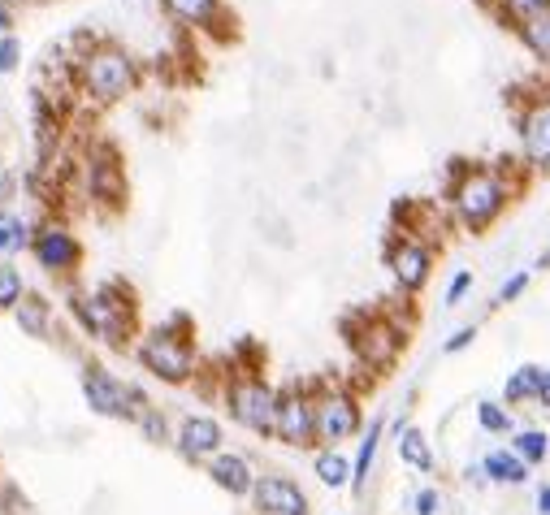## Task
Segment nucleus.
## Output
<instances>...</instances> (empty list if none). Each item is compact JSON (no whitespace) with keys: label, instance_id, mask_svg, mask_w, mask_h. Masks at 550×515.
I'll return each mask as SVG.
<instances>
[{"label":"nucleus","instance_id":"f257e3e1","mask_svg":"<svg viewBox=\"0 0 550 515\" xmlns=\"http://www.w3.org/2000/svg\"><path fill=\"white\" fill-rule=\"evenodd\" d=\"M451 204H455V213H460V221L468 230H486L507 204V182H503L499 169L473 165V169H464L460 174V182H455Z\"/></svg>","mask_w":550,"mask_h":515},{"label":"nucleus","instance_id":"f03ea898","mask_svg":"<svg viewBox=\"0 0 550 515\" xmlns=\"http://www.w3.org/2000/svg\"><path fill=\"white\" fill-rule=\"evenodd\" d=\"M520 148L533 169H550V91L529 100V109L520 113Z\"/></svg>","mask_w":550,"mask_h":515},{"label":"nucleus","instance_id":"7ed1b4c3","mask_svg":"<svg viewBox=\"0 0 550 515\" xmlns=\"http://www.w3.org/2000/svg\"><path fill=\"white\" fill-rule=\"evenodd\" d=\"M230 407H234V416H239L247 429H256V433L278 429V399H273L260 381H243V386H234L230 390Z\"/></svg>","mask_w":550,"mask_h":515},{"label":"nucleus","instance_id":"20e7f679","mask_svg":"<svg viewBox=\"0 0 550 515\" xmlns=\"http://www.w3.org/2000/svg\"><path fill=\"white\" fill-rule=\"evenodd\" d=\"M87 87H91V96H100V100L122 96V91L130 87V61L113 48L96 52V57L87 61Z\"/></svg>","mask_w":550,"mask_h":515},{"label":"nucleus","instance_id":"39448f33","mask_svg":"<svg viewBox=\"0 0 550 515\" xmlns=\"http://www.w3.org/2000/svg\"><path fill=\"white\" fill-rule=\"evenodd\" d=\"M143 364H148L152 373H161L165 381H182L191 373V351L182 347V342H174V338L156 334V338L143 342Z\"/></svg>","mask_w":550,"mask_h":515},{"label":"nucleus","instance_id":"423d86ee","mask_svg":"<svg viewBox=\"0 0 550 515\" xmlns=\"http://www.w3.org/2000/svg\"><path fill=\"white\" fill-rule=\"evenodd\" d=\"M256 503L269 515H308V498L299 494V485H291L286 477H265L256 485Z\"/></svg>","mask_w":550,"mask_h":515},{"label":"nucleus","instance_id":"0eeeda50","mask_svg":"<svg viewBox=\"0 0 550 515\" xmlns=\"http://www.w3.org/2000/svg\"><path fill=\"white\" fill-rule=\"evenodd\" d=\"M273 433L291 446H308L312 433H317V412H312L304 399H282L278 403V429Z\"/></svg>","mask_w":550,"mask_h":515},{"label":"nucleus","instance_id":"6e6552de","mask_svg":"<svg viewBox=\"0 0 550 515\" xmlns=\"http://www.w3.org/2000/svg\"><path fill=\"white\" fill-rule=\"evenodd\" d=\"M356 425H360V412L351 399H343V394H334V399H325L317 407V433L325 442L347 438V433H356Z\"/></svg>","mask_w":550,"mask_h":515},{"label":"nucleus","instance_id":"1a4fd4ad","mask_svg":"<svg viewBox=\"0 0 550 515\" xmlns=\"http://www.w3.org/2000/svg\"><path fill=\"white\" fill-rule=\"evenodd\" d=\"M87 403L96 407V412H104V416H126L130 412V390L122 386V381H113L109 373H91L87 377Z\"/></svg>","mask_w":550,"mask_h":515},{"label":"nucleus","instance_id":"9d476101","mask_svg":"<svg viewBox=\"0 0 550 515\" xmlns=\"http://www.w3.org/2000/svg\"><path fill=\"white\" fill-rule=\"evenodd\" d=\"M390 269H395V277L403 286H421L429 277V252L421 243H395L390 247Z\"/></svg>","mask_w":550,"mask_h":515},{"label":"nucleus","instance_id":"9b49d317","mask_svg":"<svg viewBox=\"0 0 550 515\" xmlns=\"http://www.w3.org/2000/svg\"><path fill=\"white\" fill-rule=\"evenodd\" d=\"M217 442H221L217 420H208V416H191L187 425H182V455H191V459L213 455V451H217Z\"/></svg>","mask_w":550,"mask_h":515},{"label":"nucleus","instance_id":"f8f14e48","mask_svg":"<svg viewBox=\"0 0 550 515\" xmlns=\"http://www.w3.org/2000/svg\"><path fill=\"white\" fill-rule=\"evenodd\" d=\"M35 252H39V260H44L48 269H70V264L78 260V247H74V239L65 230H44V234H39V243H35Z\"/></svg>","mask_w":550,"mask_h":515},{"label":"nucleus","instance_id":"ddd939ff","mask_svg":"<svg viewBox=\"0 0 550 515\" xmlns=\"http://www.w3.org/2000/svg\"><path fill=\"white\" fill-rule=\"evenodd\" d=\"M213 481L221 485V490H230V494H247V490H252V472H247V464H243L239 455L213 459Z\"/></svg>","mask_w":550,"mask_h":515},{"label":"nucleus","instance_id":"4468645a","mask_svg":"<svg viewBox=\"0 0 550 515\" xmlns=\"http://www.w3.org/2000/svg\"><path fill=\"white\" fill-rule=\"evenodd\" d=\"M520 39H525V48L542 65H550V9L538 13V18H529V22H520Z\"/></svg>","mask_w":550,"mask_h":515},{"label":"nucleus","instance_id":"2eb2a0df","mask_svg":"<svg viewBox=\"0 0 550 515\" xmlns=\"http://www.w3.org/2000/svg\"><path fill=\"white\" fill-rule=\"evenodd\" d=\"M486 472L494 481H503V485H516V481H525V472H529V464L520 455H507V451H494L490 459H486Z\"/></svg>","mask_w":550,"mask_h":515},{"label":"nucleus","instance_id":"dca6fc26","mask_svg":"<svg viewBox=\"0 0 550 515\" xmlns=\"http://www.w3.org/2000/svg\"><path fill=\"white\" fill-rule=\"evenodd\" d=\"M542 373H546V368H538V364H525V368H516V377L507 381V399H538Z\"/></svg>","mask_w":550,"mask_h":515},{"label":"nucleus","instance_id":"f3484780","mask_svg":"<svg viewBox=\"0 0 550 515\" xmlns=\"http://www.w3.org/2000/svg\"><path fill=\"white\" fill-rule=\"evenodd\" d=\"M165 9L182 22H208L217 9V0H165Z\"/></svg>","mask_w":550,"mask_h":515},{"label":"nucleus","instance_id":"a211bd4d","mask_svg":"<svg viewBox=\"0 0 550 515\" xmlns=\"http://www.w3.org/2000/svg\"><path fill=\"white\" fill-rule=\"evenodd\" d=\"M516 455L525 459V464H538V459H546V433L542 429H520L516 433Z\"/></svg>","mask_w":550,"mask_h":515},{"label":"nucleus","instance_id":"6ab92c4d","mask_svg":"<svg viewBox=\"0 0 550 515\" xmlns=\"http://www.w3.org/2000/svg\"><path fill=\"white\" fill-rule=\"evenodd\" d=\"M499 9H503V18L507 22H529V18H538V13L550 9V0H499Z\"/></svg>","mask_w":550,"mask_h":515},{"label":"nucleus","instance_id":"aec40b11","mask_svg":"<svg viewBox=\"0 0 550 515\" xmlns=\"http://www.w3.org/2000/svg\"><path fill=\"white\" fill-rule=\"evenodd\" d=\"M377 438H382V420H373V425H369V433H364V442H360V459H356V477H351V481H364V477H369V464H373V455H377Z\"/></svg>","mask_w":550,"mask_h":515},{"label":"nucleus","instance_id":"412c9836","mask_svg":"<svg viewBox=\"0 0 550 515\" xmlns=\"http://www.w3.org/2000/svg\"><path fill=\"white\" fill-rule=\"evenodd\" d=\"M399 455L408 459L412 468H429V464H434V459H429V446H425V438H421V433H416V429H408V433H403V442H399Z\"/></svg>","mask_w":550,"mask_h":515},{"label":"nucleus","instance_id":"4be33fe9","mask_svg":"<svg viewBox=\"0 0 550 515\" xmlns=\"http://www.w3.org/2000/svg\"><path fill=\"white\" fill-rule=\"evenodd\" d=\"M317 477H321L325 485H347V477H356V472L347 468L343 455H321V459H317Z\"/></svg>","mask_w":550,"mask_h":515},{"label":"nucleus","instance_id":"5701e85b","mask_svg":"<svg viewBox=\"0 0 550 515\" xmlns=\"http://www.w3.org/2000/svg\"><path fill=\"white\" fill-rule=\"evenodd\" d=\"M18 321L31 329V334H44V303H39V299H26L22 308H18Z\"/></svg>","mask_w":550,"mask_h":515},{"label":"nucleus","instance_id":"b1692460","mask_svg":"<svg viewBox=\"0 0 550 515\" xmlns=\"http://www.w3.org/2000/svg\"><path fill=\"white\" fill-rule=\"evenodd\" d=\"M477 420H481V425H486V429H494V433L512 429V420H507V412H503V407H494V403H481V407H477Z\"/></svg>","mask_w":550,"mask_h":515},{"label":"nucleus","instance_id":"393cba45","mask_svg":"<svg viewBox=\"0 0 550 515\" xmlns=\"http://www.w3.org/2000/svg\"><path fill=\"white\" fill-rule=\"evenodd\" d=\"M18 290H22L18 273H13L9 264H0V308H9V303H18Z\"/></svg>","mask_w":550,"mask_h":515},{"label":"nucleus","instance_id":"a878e982","mask_svg":"<svg viewBox=\"0 0 550 515\" xmlns=\"http://www.w3.org/2000/svg\"><path fill=\"white\" fill-rule=\"evenodd\" d=\"M525 286H529V273H525V269H520V273H512V277H507V282H503V290H499V299H503V303H512L516 295H525Z\"/></svg>","mask_w":550,"mask_h":515},{"label":"nucleus","instance_id":"bb28decb","mask_svg":"<svg viewBox=\"0 0 550 515\" xmlns=\"http://www.w3.org/2000/svg\"><path fill=\"white\" fill-rule=\"evenodd\" d=\"M13 65H18V39L5 35V39H0V74H9Z\"/></svg>","mask_w":550,"mask_h":515},{"label":"nucleus","instance_id":"cd10ccee","mask_svg":"<svg viewBox=\"0 0 550 515\" xmlns=\"http://www.w3.org/2000/svg\"><path fill=\"white\" fill-rule=\"evenodd\" d=\"M468 286H473V273H460V277L451 282V290H447V303H460V299L468 295Z\"/></svg>","mask_w":550,"mask_h":515},{"label":"nucleus","instance_id":"c85d7f7f","mask_svg":"<svg viewBox=\"0 0 550 515\" xmlns=\"http://www.w3.org/2000/svg\"><path fill=\"white\" fill-rule=\"evenodd\" d=\"M477 338V329H460V334H451V342H447V351H464L468 342Z\"/></svg>","mask_w":550,"mask_h":515},{"label":"nucleus","instance_id":"c756f323","mask_svg":"<svg viewBox=\"0 0 550 515\" xmlns=\"http://www.w3.org/2000/svg\"><path fill=\"white\" fill-rule=\"evenodd\" d=\"M434 507H438V494L434 490H425L421 498H416V511H421V515H434Z\"/></svg>","mask_w":550,"mask_h":515},{"label":"nucleus","instance_id":"7c9ffc66","mask_svg":"<svg viewBox=\"0 0 550 515\" xmlns=\"http://www.w3.org/2000/svg\"><path fill=\"white\" fill-rule=\"evenodd\" d=\"M18 243H22L18 230H5V226H0V252H5V247H18Z\"/></svg>","mask_w":550,"mask_h":515},{"label":"nucleus","instance_id":"2f4dec72","mask_svg":"<svg viewBox=\"0 0 550 515\" xmlns=\"http://www.w3.org/2000/svg\"><path fill=\"white\" fill-rule=\"evenodd\" d=\"M538 403L550 407V373H542V386H538Z\"/></svg>","mask_w":550,"mask_h":515},{"label":"nucleus","instance_id":"473e14b6","mask_svg":"<svg viewBox=\"0 0 550 515\" xmlns=\"http://www.w3.org/2000/svg\"><path fill=\"white\" fill-rule=\"evenodd\" d=\"M538 507H542V515H550V490L538 494Z\"/></svg>","mask_w":550,"mask_h":515},{"label":"nucleus","instance_id":"72a5a7b5","mask_svg":"<svg viewBox=\"0 0 550 515\" xmlns=\"http://www.w3.org/2000/svg\"><path fill=\"white\" fill-rule=\"evenodd\" d=\"M5 26H9V9L0 5V31H5Z\"/></svg>","mask_w":550,"mask_h":515}]
</instances>
